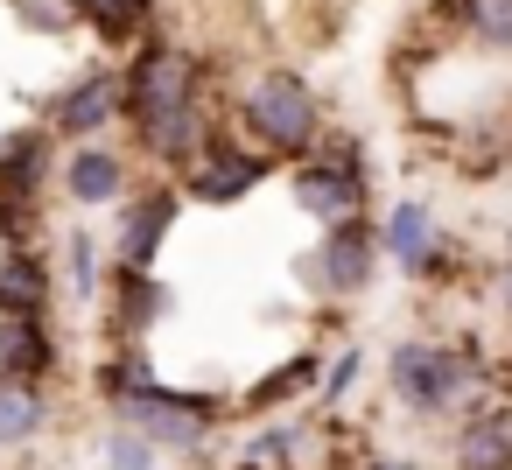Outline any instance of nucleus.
Returning a JSON list of instances; mask_svg holds the SVG:
<instances>
[{
    "label": "nucleus",
    "instance_id": "nucleus-21",
    "mask_svg": "<svg viewBox=\"0 0 512 470\" xmlns=\"http://www.w3.org/2000/svg\"><path fill=\"white\" fill-rule=\"evenodd\" d=\"M78 22L99 29L106 43H155L148 22H155V0H71Z\"/></svg>",
    "mask_w": 512,
    "mask_h": 470
},
{
    "label": "nucleus",
    "instance_id": "nucleus-3",
    "mask_svg": "<svg viewBox=\"0 0 512 470\" xmlns=\"http://www.w3.org/2000/svg\"><path fill=\"white\" fill-rule=\"evenodd\" d=\"M288 197H295V211H302L309 225H323V232L358 225V218H365V197H372V176H365L358 141H323L309 162H295Z\"/></svg>",
    "mask_w": 512,
    "mask_h": 470
},
{
    "label": "nucleus",
    "instance_id": "nucleus-19",
    "mask_svg": "<svg viewBox=\"0 0 512 470\" xmlns=\"http://www.w3.org/2000/svg\"><path fill=\"white\" fill-rule=\"evenodd\" d=\"M50 428V393L29 379H0V449H29Z\"/></svg>",
    "mask_w": 512,
    "mask_h": 470
},
{
    "label": "nucleus",
    "instance_id": "nucleus-17",
    "mask_svg": "<svg viewBox=\"0 0 512 470\" xmlns=\"http://www.w3.org/2000/svg\"><path fill=\"white\" fill-rule=\"evenodd\" d=\"M169 281L162 274H134V267H120L113 274V330L120 337H148L162 316H169Z\"/></svg>",
    "mask_w": 512,
    "mask_h": 470
},
{
    "label": "nucleus",
    "instance_id": "nucleus-8",
    "mask_svg": "<svg viewBox=\"0 0 512 470\" xmlns=\"http://www.w3.org/2000/svg\"><path fill=\"white\" fill-rule=\"evenodd\" d=\"M183 183H162V190H134L127 204H120V218H113V260L120 267H134V274H155V260H162V246H169V232H176V218H183Z\"/></svg>",
    "mask_w": 512,
    "mask_h": 470
},
{
    "label": "nucleus",
    "instance_id": "nucleus-4",
    "mask_svg": "<svg viewBox=\"0 0 512 470\" xmlns=\"http://www.w3.org/2000/svg\"><path fill=\"white\" fill-rule=\"evenodd\" d=\"M113 407V421H127V428H141L162 456H197L204 442H211V400L204 393H176L162 372L148 379V386H134V393H120V400H106Z\"/></svg>",
    "mask_w": 512,
    "mask_h": 470
},
{
    "label": "nucleus",
    "instance_id": "nucleus-28",
    "mask_svg": "<svg viewBox=\"0 0 512 470\" xmlns=\"http://www.w3.org/2000/svg\"><path fill=\"white\" fill-rule=\"evenodd\" d=\"M365 470H421V463H414V456H372Z\"/></svg>",
    "mask_w": 512,
    "mask_h": 470
},
{
    "label": "nucleus",
    "instance_id": "nucleus-14",
    "mask_svg": "<svg viewBox=\"0 0 512 470\" xmlns=\"http://www.w3.org/2000/svg\"><path fill=\"white\" fill-rule=\"evenodd\" d=\"M64 197L78 204V211H120L127 204V155L120 148H106V141H92V148H71L64 155Z\"/></svg>",
    "mask_w": 512,
    "mask_h": 470
},
{
    "label": "nucleus",
    "instance_id": "nucleus-5",
    "mask_svg": "<svg viewBox=\"0 0 512 470\" xmlns=\"http://www.w3.org/2000/svg\"><path fill=\"white\" fill-rule=\"evenodd\" d=\"M379 225H337V232H316V246L295 260V281L309 288V295H323V302H351V295H365L372 288V274H379Z\"/></svg>",
    "mask_w": 512,
    "mask_h": 470
},
{
    "label": "nucleus",
    "instance_id": "nucleus-22",
    "mask_svg": "<svg viewBox=\"0 0 512 470\" xmlns=\"http://www.w3.org/2000/svg\"><path fill=\"white\" fill-rule=\"evenodd\" d=\"M64 281H71V302L78 309H99V288H106V246L99 232H64Z\"/></svg>",
    "mask_w": 512,
    "mask_h": 470
},
{
    "label": "nucleus",
    "instance_id": "nucleus-7",
    "mask_svg": "<svg viewBox=\"0 0 512 470\" xmlns=\"http://www.w3.org/2000/svg\"><path fill=\"white\" fill-rule=\"evenodd\" d=\"M127 113V71H113V64H92V71H78L57 99H50V113H43V127L57 134V141H71V148H92L113 120Z\"/></svg>",
    "mask_w": 512,
    "mask_h": 470
},
{
    "label": "nucleus",
    "instance_id": "nucleus-6",
    "mask_svg": "<svg viewBox=\"0 0 512 470\" xmlns=\"http://www.w3.org/2000/svg\"><path fill=\"white\" fill-rule=\"evenodd\" d=\"M190 99H204V64L176 43H141L134 64H127V120L148 127L155 113L190 106Z\"/></svg>",
    "mask_w": 512,
    "mask_h": 470
},
{
    "label": "nucleus",
    "instance_id": "nucleus-18",
    "mask_svg": "<svg viewBox=\"0 0 512 470\" xmlns=\"http://www.w3.org/2000/svg\"><path fill=\"white\" fill-rule=\"evenodd\" d=\"M57 365V337L36 316H0V379H43Z\"/></svg>",
    "mask_w": 512,
    "mask_h": 470
},
{
    "label": "nucleus",
    "instance_id": "nucleus-26",
    "mask_svg": "<svg viewBox=\"0 0 512 470\" xmlns=\"http://www.w3.org/2000/svg\"><path fill=\"white\" fill-rule=\"evenodd\" d=\"M8 8H15V22L29 36H71V29H85L71 0H8Z\"/></svg>",
    "mask_w": 512,
    "mask_h": 470
},
{
    "label": "nucleus",
    "instance_id": "nucleus-27",
    "mask_svg": "<svg viewBox=\"0 0 512 470\" xmlns=\"http://www.w3.org/2000/svg\"><path fill=\"white\" fill-rule=\"evenodd\" d=\"M491 302H498V316L512 323V246H505V260H498V274H491Z\"/></svg>",
    "mask_w": 512,
    "mask_h": 470
},
{
    "label": "nucleus",
    "instance_id": "nucleus-25",
    "mask_svg": "<svg viewBox=\"0 0 512 470\" xmlns=\"http://www.w3.org/2000/svg\"><path fill=\"white\" fill-rule=\"evenodd\" d=\"M358 379H365V351H358V344L330 351V365H323V386H316V407H323V414H330V407H344Z\"/></svg>",
    "mask_w": 512,
    "mask_h": 470
},
{
    "label": "nucleus",
    "instance_id": "nucleus-13",
    "mask_svg": "<svg viewBox=\"0 0 512 470\" xmlns=\"http://www.w3.org/2000/svg\"><path fill=\"white\" fill-rule=\"evenodd\" d=\"M57 169L50 127H8L0 134V204H43V183Z\"/></svg>",
    "mask_w": 512,
    "mask_h": 470
},
{
    "label": "nucleus",
    "instance_id": "nucleus-12",
    "mask_svg": "<svg viewBox=\"0 0 512 470\" xmlns=\"http://www.w3.org/2000/svg\"><path fill=\"white\" fill-rule=\"evenodd\" d=\"M449 463L456 470H512V400L491 393L449 428Z\"/></svg>",
    "mask_w": 512,
    "mask_h": 470
},
{
    "label": "nucleus",
    "instance_id": "nucleus-1",
    "mask_svg": "<svg viewBox=\"0 0 512 470\" xmlns=\"http://www.w3.org/2000/svg\"><path fill=\"white\" fill-rule=\"evenodd\" d=\"M386 393L414 414V421H463L477 400H491V372L470 344L449 337H400L386 351Z\"/></svg>",
    "mask_w": 512,
    "mask_h": 470
},
{
    "label": "nucleus",
    "instance_id": "nucleus-15",
    "mask_svg": "<svg viewBox=\"0 0 512 470\" xmlns=\"http://www.w3.org/2000/svg\"><path fill=\"white\" fill-rule=\"evenodd\" d=\"M435 22L484 57H512V0H435Z\"/></svg>",
    "mask_w": 512,
    "mask_h": 470
},
{
    "label": "nucleus",
    "instance_id": "nucleus-20",
    "mask_svg": "<svg viewBox=\"0 0 512 470\" xmlns=\"http://www.w3.org/2000/svg\"><path fill=\"white\" fill-rule=\"evenodd\" d=\"M316 442V421L295 414V421H267L246 449H239V470H295V456Z\"/></svg>",
    "mask_w": 512,
    "mask_h": 470
},
{
    "label": "nucleus",
    "instance_id": "nucleus-2",
    "mask_svg": "<svg viewBox=\"0 0 512 470\" xmlns=\"http://www.w3.org/2000/svg\"><path fill=\"white\" fill-rule=\"evenodd\" d=\"M239 134L246 148H260L267 162H309L330 127H323V99L302 71H260L239 99Z\"/></svg>",
    "mask_w": 512,
    "mask_h": 470
},
{
    "label": "nucleus",
    "instance_id": "nucleus-10",
    "mask_svg": "<svg viewBox=\"0 0 512 470\" xmlns=\"http://www.w3.org/2000/svg\"><path fill=\"white\" fill-rule=\"evenodd\" d=\"M141 134V155L148 162H162V169H197L204 155H211V141H218V113H211V99H190V106H169V113H155L148 127H134Z\"/></svg>",
    "mask_w": 512,
    "mask_h": 470
},
{
    "label": "nucleus",
    "instance_id": "nucleus-11",
    "mask_svg": "<svg viewBox=\"0 0 512 470\" xmlns=\"http://www.w3.org/2000/svg\"><path fill=\"white\" fill-rule=\"evenodd\" d=\"M267 169H274V162H267L260 148H246V141H225V134H218V141H211V155L183 176V197H190V204H239V197H253V190L267 183Z\"/></svg>",
    "mask_w": 512,
    "mask_h": 470
},
{
    "label": "nucleus",
    "instance_id": "nucleus-16",
    "mask_svg": "<svg viewBox=\"0 0 512 470\" xmlns=\"http://www.w3.org/2000/svg\"><path fill=\"white\" fill-rule=\"evenodd\" d=\"M50 309V260L36 246H8L0 253V316H36Z\"/></svg>",
    "mask_w": 512,
    "mask_h": 470
},
{
    "label": "nucleus",
    "instance_id": "nucleus-24",
    "mask_svg": "<svg viewBox=\"0 0 512 470\" xmlns=\"http://www.w3.org/2000/svg\"><path fill=\"white\" fill-rule=\"evenodd\" d=\"M302 386H309V393L323 386V358H316V351H295V365H281L274 379H260L246 400H253V407H281V400H288V393H302Z\"/></svg>",
    "mask_w": 512,
    "mask_h": 470
},
{
    "label": "nucleus",
    "instance_id": "nucleus-9",
    "mask_svg": "<svg viewBox=\"0 0 512 470\" xmlns=\"http://www.w3.org/2000/svg\"><path fill=\"white\" fill-rule=\"evenodd\" d=\"M379 253H386V267H400L407 281H428V274L449 260V232H442L435 204H428V197H393L386 218H379Z\"/></svg>",
    "mask_w": 512,
    "mask_h": 470
},
{
    "label": "nucleus",
    "instance_id": "nucleus-23",
    "mask_svg": "<svg viewBox=\"0 0 512 470\" xmlns=\"http://www.w3.org/2000/svg\"><path fill=\"white\" fill-rule=\"evenodd\" d=\"M92 456H99L106 470H162V449H155L141 428H127V421H106L99 442H92Z\"/></svg>",
    "mask_w": 512,
    "mask_h": 470
}]
</instances>
